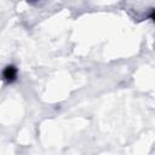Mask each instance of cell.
<instances>
[{"label":"cell","instance_id":"obj_1","mask_svg":"<svg viewBox=\"0 0 155 155\" xmlns=\"http://www.w3.org/2000/svg\"><path fill=\"white\" fill-rule=\"evenodd\" d=\"M2 76H4V79H5L6 81L12 82V81H15L16 78H17V69H16L13 65H8V67H6V68L4 69Z\"/></svg>","mask_w":155,"mask_h":155}]
</instances>
